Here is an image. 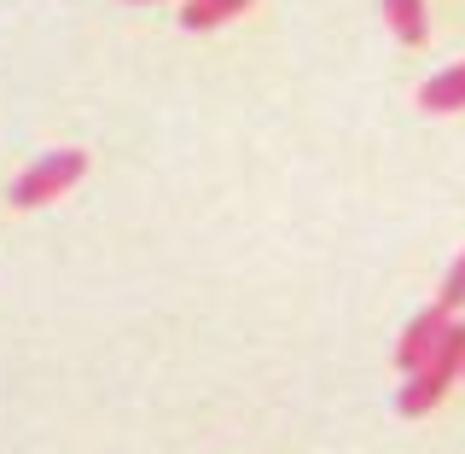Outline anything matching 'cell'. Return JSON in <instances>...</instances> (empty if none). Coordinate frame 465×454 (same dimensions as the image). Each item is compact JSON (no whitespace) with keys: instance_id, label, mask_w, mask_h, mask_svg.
Masks as SVG:
<instances>
[{"instance_id":"1","label":"cell","mask_w":465,"mask_h":454,"mask_svg":"<svg viewBox=\"0 0 465 454\" xmlns=\"http://www.w3.org/2000/svg\"><path fill=\"white\" fill-rule=\"evenodd\" d=\"M460 373H465V320H454V327H448L442 349H436L425 368H419V373H407V385L396 390V408H401L407 419H425L430 408L448 397V385H454Z\"/></svg>"},{"instance_id":"2","label":"cell","mask_w":465,"mask_h":454,"mask_svg":"<svg viewBox=\"0 0 465 454\" xmlns=\"http://www.w3.org/2000/svg\"><path fill=\"white\" fill-rule=\"evenodd\" d=\"M87 175V152L82 146H64V152H47V157H35L18 181H12V204L18 210H41V204H53V198H64L70 187H76Z\"/></svg>"},{"instance_id":"3","label":"cell","mask_w":465,"mask_h":454,"mask_svg":"<svg viewBox=\"0 0 465 454\" xmlns=\"http://www.w3.org/2000/svg\"><path fill=\"white\" fill-rule=\"evenodd\" d=\"M448 327H454V309H442V303H430V309H419L413 320H407L401 344H396V368H401V373H419V368H425V361L436 356V349H442Z\"/></svg>"},{"instance_id":"4","label":"cell","mask_w":465,"mask_h":454,"mask_svg":"<svg viewBox=\"0 0 465 454\" xmlns=\"http://www.w3.org/2000/svg\"><path fill=\"white\" fill-rule=\"evenodd\" d=\"M384 24H390V35H396L401 47H419V41L430 35L425 0H384Z\"/></svg>"},{"instance_id":"5","label":"cell","mask_w":465,"mask_h":454,"mask_svg":"<svg viewBox=\"0 0 465 454\" xmlns=\"http://www.w3.org/2000/svg\"><path fill=\"white\" fill-rule=\"evenodd\" d=\"M419 106L436 111V116H442V111H465V58H460V65H448L442 76H430L425 87H419Z\"/></svg>"},{"instance_id":"6","label":"cell","mask_w":465,"mask_h":454,"mask_svg":"<svg viewBox=\"0 0 465 454\" xmlns=\"http://www.w3.org/2000/svg\"><path fill=\"white\" fill-rule=\"evenodd\" d=\"M239 12H251V0H186L181 24H186V29H215V24L239 18Z\"/></svg>"},{"instance_id":"7","label":"cell","mask_w":465,"mask_h":454,"mask_svg":"<svg viewBox=\"0 0 465 454\" xmlns=\"http://www.w3.org/2000/svg\"><path fill=\"white\" fill-rule=\"evenodd\" d=\"M442 309H465V251L454 257V268H448V280H442Z\"/></svg>"}]
</instances>
